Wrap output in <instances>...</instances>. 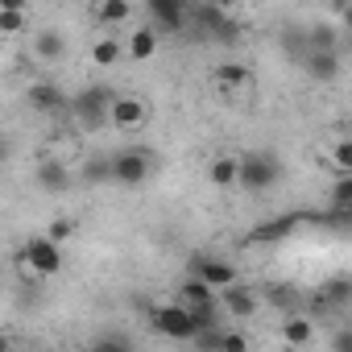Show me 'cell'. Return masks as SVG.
<instances>
[{"instance_id":"6da1fadb","label":"cell","mask_w":352,"mask_h":352,"mask_svg":"<svg viewBox=\"0 0 352 352\" xmlns=\"http://www.w3.org/2000/svg\"><path fill=\"white\" fill-rule=\"evenodd\" d=\"M278 179H282V162H278V153H274V149L241 153V191L261 195V191L278 187Z\"/></svg>"},{"instance_id":"7a4b0ae2","label":"cell","mask_w":352,"mask_h":352,"mask_svg":"<svg viewBox=\"0 0 352 352\" xmlns=\"http://www.w3.org/2000/svg\"><path fill=\"white\" fill-rule=\"evenodd\" d=\"M149 323H153L162 336H170V340H195V336H199V323H195V315H191V307H187V302H166V307H153Z\"/></svg>"},{"instance_id":"3957f363","label":"cell","mask_w":352,"mask_h":352,"mask_svg":"<svg viewBox=\"0 0 352 352\" xmlns=\"http://www.w3.org/2000/svg\"><path fill=\"white\" fill-rule=\"evenodd\" d=\"M21 261L34 270V278H54L58 270H63V245L46 232V236H34V241H25V249H21Z\"/></svg>"},{"instance_id":"277c9868","label":"cell","mask_w":352,"mask_h":352,"mask_svg":"<svg viewBox=\"0 0 352 352\" xmlns=\"http://www.w3.org/2000/svg\"><path fill=\"white\" fill-rule=\"evenodd\" d=\"M112 91L108 87H83L75 100H71V112H75V120L83 124V129H100L104 120H108V112H112Z\"/></svg>"},{"instance_id":"5b68a950","label":"cell","mask_w":352,"mask_h":352,"mask_svg":"<svg viewBox=\"0 0 352 352\" xmlns=\"http://www.w3.org/2000/svg\"><path fill=\"white\" fill-rule=\"evenodd\" d=\"M108 179L112 183H120V187H145V179H149V153L145 149H120V153H112V162H108Z\"/></svg>"},{"instance_id":"8992f818","label":"cell","mask_w":352,"mask_h":352,"mask_svg":"<svg viewBox=\"0 0 352 352\" xmlns=\"http://www.w3.org/2000/svg\"><path fill=\"white\" fill-rule=\"evenodd\" d=\"M195 21H199V30H204L208 38H216V42H236V38H241V25L232 21V13H228L224 5H216V0L195 5Z\"/></svg>"},{"instance_id":"52a82bcc","label":"cell","mask_w":352,"mask_h":352,"mask_svg":"<svg viewBox=\"0 0 352 352\" xmlns=\"http://www.w3.org/2000/svg\"><path fill=\"white\" fill-rule=\"evenodd\" d=\"M145 9L153 17V30H162V34H183L187 30L191 0H145Z\"/></svg>"},{"instance_id":"ba28073f","label":"cell","mask_w":352,"mask_h":352,"mask_svg":"<svg viewBox=\"0 0 352 352\" xmlns=\"http://www.w3.org/2000/svg\"><path fill=\"white\" fill-rule=\"evenodd\" d=\"M108 124L120 129V133L141 129V124H145V104H141L137 96H116V100H112V112H108Z\"/></svg>"},{"instance_id":"9c48e42d","label":"cell","mask_w":352,"mask_h":352,"mask_svg":"<svg viewBox=\"0 0 352 352\" xmlns=\"http://www.w3.org/2000/svg\"><path fill=\"white\" fill-rule=\"evenodd\" d=\"M208 183L216 191H232L241 187V153H216L208 166Z\"/></svg>"},{"instance_id":"30bf717a","label":"cell","mask_w":352,"mask_h":352,"mask_svg":"<svg viewBox=\"0 0 352 352\" xmlns=\"http://www.w3.org/2000/svg\"><path fill=\"white\" fill-rule=\"evenodd\" d=\"M302 71L311 79H319V83H331L340 75V54L336 50H307L302 54Z\"/></svg>"},{"instance_id":"8fae6325","label":"cell","mask_w":352,"mask_h":352,"mask_svg":"<svg viewBox=\"0 0 352 352\" xmlns=\"http://www.w3.org/2000/svg\"><path fill=\"white\" fill-rule=\"evenodd\" d=\"M195 274H199L208 286H216V290H224V286L236 282V265H232V261H220V257H199V261H195Z\"/></svg>"},{"instance_id":"7c38bea8","label":"cell","mask_w":352,"mask_h":352,"mask_svg":"<svg viewBox=\"0 0 352 352\" xmlns=\"http://www.w3.org/2000/svg\"><path fill=\"white\" fill-rule=\"evenodd\" d=\"M30 104L38 108V112H67V91L58 87V83H34L30 87Z\"/></svg>"},{"instance_id":"4fadbf2b","label":"cell","mask_w":352,"mask_h":352,"mask_svg":"<svg viewBox=\"0 0 352 352\" xmlns=\"http://www.w3.org/2000/svg\"><path fill=\"white\" fill-rule=\"evenodd\" d=\"M38 187H42V191H67V187H71V170H67V162L46 157V162L38 166Z\"/></svg>"},{"instance_id":"5bb4252c","label":"cell","mask_w":352,"mask_h":352,"mask_svg":"<svg viewBox=\"0 0 352 352\" xmlns=\"http://www.w3.org/2000/svg\"><path fill=\"white\" fill-rule=\"evenodd\" d=\"M224 311H228L232 319H249V315L257 311V298H253L245 286L232 282V286H224Z\"/></svg>"},{"instance_id":"9a60e30c","label":"cell","mask_w":352,"mask_h":352,"mask_svg":"<svg viewBox=\"0 0 352 352\" xmlns=\"http://www.w3.org/2000/svg\"><path fill=\"white\" fill-rule=\"evenodd\" d=\"M157 34H162V30H149V25H137V30H133V38H129L133 63H145V58L157 54Z\"/></svg>"},{"instance_id":"2e32d148","label":"cell","mask_w":352,"mask_h":352,"mask_svg":"<svg viewBox=\"0 0 352 352\" xmlns=\"http://www.w3.org/2000/svg\"><path fill=\"white\" fill-rule=\"evenodd\" d=\"M34 54H38L42 63H58V58L67 54V38H63L58 30H42V34L34 38Z\"/></svg>"},{"instance_id":"e0dca14e","label":"cell","mask_w":352,"mask_h":352,"mask_svg":"<svg viewBox=\"0 0 352 352\" xmlns=\"http://www.w3.org/2000/svg\"><path fill=\"white\" fill-rule=\"evenodd\" d=\"M179 294H183V302H187V307H208V302H216V286H208L199 274H195L191 282H183V286H179Z\"/></svg>"},{"instance_id":"ac0fdd59","label":"cell","mask_w":352,"mask_h":352,"mask_svg":"<svg viewBox=\"0 0 352 352\" xmlns=\"http://www.w3.org/2000/svg\"><path fill=\"white\" fill-rule=\"evenodd\" d=\"M129 17H133L129 0H100V5H96V21H104V25H120Z\"/></svg>"},{"instance_id":"d6986e66","label":"cell","mask_w":352,"mask_h":352,"mask_svg":"<svg viewBox=\"0 0 352 352\" xmlns=\"http://www.w3.org/2000/svg\"><path fill=\"white\" fill-rule=\"evenodd\" d=\"M124 50H129V46H120L116 38H100V42L91 46V63H96V67H116V63L124 58Z\"/></svg>"},{"instance_id":"ffe728a7","label":"cell","mask_w":352,"mask_h":352,"mask_svg":"<svg viewBox=\"0 0 352 352\" xmlns=\"http://www.w3.org/2000/svg\"><path fill=\"white\" fill-rule=\"evenodd\" d=\"M249 79H253L249 67H241V63H232V58L216 67V83H220V87H249Z\"/></svg>"},{"instance_id":"44dd1931","label":"cell","mask_w":352,"mask_h":352,"mask_svg":"<svg viewBox=\"0 0 352 352\" xmlns=\"http://www.w3.org/2000/svg\"><path fill=\"white\" fill-rule=\"evenodd\" d=\"M294 224H298V216H278V220H270V224H261L257 232H253V241H282V236H290L294 232Z\"/></svg>"},{"instance_id":"7402d4cb","label":"cell","mask_w":352,"mask_h":352,"mask_svg":"<svg viewBox=\"0 0 352 352\" xmlns=\"http://www.w3.org/2000/svg\"><path fill=\"white\" fill-rule=\"evenodd\" d=\"M282 336H286V344H311L315 340V327H311V319H302V315H290L286 323H282Z\"/></svg>"},{"instance_id":"603a6c76","label":"cell","mask_w":352,"mask_h":352,"mask_svg":"<svg viewBox=\"0 0 352 352\" xmlns=\"http://www.w3.org/2000/svg\"><path fill=\"white\" fill-rule=\"evenodd\" d=\"M327 204L336 208V212H352V174L344 170L340 179L331 183V195H327Z\"/></svg>"},{"instance_id":"cb8c5ba5","label":"cell","mask_w":352,"mask_h":352,"mask_svg":"<svg viewBox=\"0 0 352 352\" xmlns=\"http://www.w3.org/2000/svg\"><path fill=\"white\" fill-rule=\"evenodd\" d=\"M327 157H331V166L344 174H352V137H340V141H331V149H327Z\"/></svg>"},{"instance_id":"d4e9b609","label":"cell","mask_w":352,"mask_h":352,"mask_svg":"<svg viewBox=\"0 0 352 352\" xmlns=\"http://www.w3.org/2000/svg\"><path fill=\"white\" fill-rule=\"evenodd\" d=\"M323 298H327V302H344V298H352V282H348V278H331V282H323Z\"/></svg>"},{"instance_id":"484cf974","label":"cell","mask_w":352,"mask_h":352,"mask_svg":"<svg viewBox=\"0 0 352 352\" xmlns=\"http://www.w3.org/2000/svg\"><path fill=\"white\" fill-rule=\"evenodd\" d=\"M0 30H5L9 38L25 30V9H0Z\"/></svg>"},{"instance_id":"4316f807","label":"cell","mask_w":352,"mask_h":352,"mask_svg":"<svg viewBox=\"0 0 352 352\" xmlns=\"http://www.w3.org/2000/svg\"><path fill=\"white\" fill-rule=\"evenodd\" d=\"M307 50H336V34L327 30V25H315L311 30V46Z\"/></svg>"},{"instance_id":"83f0119b","label":"cell","mask_w":352,"mask_h":352,"mask_svg":"<svg viewBox=\"0 0 352 352\" xmlns=\"http://www.w3.org/2000/svg\"><path fill=\"white\" fill-rule=\"evenodd\" d=\"M50 236H54L58 245H63V241H71V236H75V220H71V216H58V220L50 224Z\"/></svg>"},{"instance_id":"f1b7e54d","label":"cell","mask_w":352,"mask_h":352,"mask_svg":"<svg viewBox=\"0 0 352 352\" xmlns=\"http://www.w3.org/2000/svg\"><path fill=\"white\" fill-rule=\"evenodd\" d=\"M220 348H228V352H245L249 340H245L241 331H224V336H220Z\"/></svg>"},{"instance_id":"f546056e","label":"cell","mask_w":352,"mask_h":352,"mask_svg":"<svg viewBox=\"0 0 352 352\" xmlns=\"http://www.w3.org/2000/svg\"><path fill=\"white\" fill-rule=\"evenodd\" d=\"M331 352H352V331H340V336H331Z\"/></svg>"},{"instance_id":"4dcf8cb0","label":"cell","mask_w":352,"mask_h":352,"mask_svg":"<svg viewBox=\"0 0 352 352\" xmlns=\"http://www.w3.org/2000/svg\"><path fill=\"white\" fill-rule=\"evenodd\" d=\"M0 9H30V0H0Z\"/></svg>"},{"instance_id":"1f68e13d","label":"cell","mask_w":352,"mask_h":352,"mask_svg":"<svg viewBox=\"0 0 352 352\" xmlns=\"http://www.w3.org/2000/svg\"><path fill=\"white\" fill-rule=\"evenodd\" d=\"M340 21H344V30H348V34H352V5H348V9H344V13H340Z\"/></svg>"},{"instance_id":"d6a6232c","label":"cell","mask_w":352,"mask_h":352,"mask_svg":"<svg viewBox=\"0 0 352 352\" xmlns=\"http://www.w3.org/2000/svg\"><path fill=\"white\" fill-rule=\"evenodd\" d=\"M327 5H331V9H336V13H344V9H348V5H352V0H327Z\"/></svg>"}]
</instances>
